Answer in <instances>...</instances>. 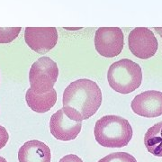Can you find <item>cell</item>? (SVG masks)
Instances as JSON below:
<instances>
[{
    "label": "cell",
    "instance_id": "obj_2",
    "mask_svg": "<svg viewBox=\"0 0 162 162\" xmlns=\"http://www.w3.org/2000/svg\"><path fill=\"white\" fill-rule=\"evenodd\" d=\"M94 134L103 147H125L133 138V128L129 121L118 115H104L97 120Z\"/></svg>",
    "mask_w": 162,
    "mask_h": 162
},
{
    "label": "cell",
    "instance_id": "obj_3",
    "mask_svg": "<svg viewBox=\"0 0 162 162\" xmlns=\"http://www.w3.org/2000/svg\"><path fill=\"white\" fill-rule=\"evenodd\" d=\"M107 80L114 91L124 95L130 94L135 91L141 84V68L131 59H120L109 67Z\"/></svg>",
    "mask_w": 162,
    "mask_h": 162
},
{
    "label": "cell",
    "instance_id": "obj_10",
    "mask_svg": "<svg viewBox=\"0 0 162 162\" xmlns=\"http://www.w3.org/2000/svg\"><path fill=\"white\" fill-rule=\"evenodd\" d=\"M19 162H51V149L43 141H26L18 151Z\"/></svg>",
    "mask_w": 162,
    "mask_h": 162
},
{
    "label": "cell",
    "instance_id": "obj_6",
    "mask_svg": "<svg viewBox=\"0 0 162 162\" xmlns=\"http://www.w3.org/2000/svg\"><path fill=\"white\" fill-rule=\"evenodd\" d=\"M128 43L132 53L141 59L153 57L159 47L153 32L146 27L134 28L129 34Z\"/></svg>",
    "mask_w": 162,
    "mask_h": 162
},
{
    "label": "cell",
    "instance_id": "obj_18",
    "mask_svg": "<svg viewBox=\"0 0 162 162\" xmlns=\"http://www.w3.org/2000/svg\"><path fill=\"white\" fill-rule=\"evenodd\" d=\"M0 162H8V161H7L3 157H1V156H0Z\"/></svg>",
    "mask_w": 162,
    "mask_h": 162
},
{
    "label": "cell",
    "instance_id": "obj_5",
    "mask_svg": "<svg viewBox=\"0 0 162 162\" xmlns=\"http://www.w3.org/2000/svg\"><path fill=\"white\" fill-rule=\"evenodd\" d=\"M124 35L119 27H100L95 34L96 52L105 58L118 56L124 49Z\"/></svg>",
    "mask_w": 162,
    "mask_h": 162
},
{
    "label": "cell",
    "instance_id": "obj_1",
    "mask_svg": "<svg viewBox=\"0 0 162 162\" xmlns=\"http://www.w3.org/2000/svg\"><path fill=\"white\" fill-rule=\"evenodd\" d=\"M63 107H68L81 118L92 117L102 104V92L95 81L81 78L73 81L63 93Z\"/></svg>",
    "mask_w": 162,
    "mask_h": 162
},
{
    "label": "cell",
    "instance_id": "obj_12",
    "mask_svg": "<svg viewBox=\"0 0 162 162\" xmlns=\"http://www.w3.org/2000/svg\"><path fill=\"white\" fill-rule=\"evenodd\" d=\"M144 144L149 153L156 157H162V122L148 130L144 136Z\"/></svg>",
    "mask_w": 162,
    "mask_h": 162
},
{
    "label": "cell",
    "instance_id": "obj_16",
    "mask_svg": "<svg viewBox=\"0 0 162 162\" xmlns=\"http://www.w3.org/2000/svg\"><path fill=\"white\" fill-rule=\"evenodd\" d=\"M59 162H83V160L77 155L68 154L61 158Z\"/></svg>",
    "mask_w": 162,
    "mask_h": 162
},
{
    "label": "cell",
    "instance_id": "obj_8",
    "mask_svg": "<svg viewBox=\"0 0 162 162\" xmlns=\"http://www.w3.org/2000/svg\"><path fill=\"white\" fill-rule=\"evenodd\" d=\"M82 128V121H77L67 114L64 108L52 114L50 130L52 135L59 140L68 141L77 138Z\"/></svg>",
    "mask_w": 162,
    "mask_h": 162
},
{
    "label": "cell",
    "instance_id": "obj_7",
    "mask_svg": "<svg viewBox=\"0 0 162 162\" xmlns=\"http://www.w3.org/2000/svg\"><path fill=\"white\" fill-rule=\"evenodd\" d=\"M24 40L33 51L44 54L57 44L58 31L55 27H26Z\"/></svg>",
    "mask_w": 162,
    "mask_h": 162
},
{
    "label": "cell",
    "instance_id": "obj_9",
    "mask_svg": "<svg viewBox=\"0 0 162 162\" xmlns=\"http://www.w3.org/2000/svg\"><path fill=\"white\" fill-rule=\"evenodd\" d=\"M133 111L142 117L154 118L162 115V92L148 90L136 96L131 104Z\"/></svg>",
    "mask_w": 162,
    "mask_h": 162
},
{
    "label": "cell",
    "instance_id": "obj_11",
    "mask_svg": "<svg viewBox=\"0 0 162 162\" xmlns=\"http://www.w3.org/2000/svg\"><path fill=\"white\" fill-rule=\"evenodd\" d=\"M25 100L27 105L33 111L43 114L50 111L55 105L57 101V92L55 89H52L48 93L37 94L31 89L26 91Z\"/></svg>",
    "mask_w": 162,
    "mask_h": 162
},
{
    "label": "cell",
    "instance_id": "obj_15",
    "mask_svg": "<svg viewBox=\"0 0 162 162\" xmlns=\"http://www.w3.org/2000/svg\"><path fill=\"white\" fill-rule=\"evenodd\" d=\"M8 139H9V135H8L6 128L0 125V149L6 146V144L8 143Z\"/></svg>",
    "mask_w": 162,
    "mask_h": 162
},
{
    "label": "cell",
    "instance_id": "obj_17",
    "mask_svg": "<svg viewBox=\"0 0 162 162\" xmlns=\"http://www.w3.org/2000/svg\"><path fill=\"white\" fill-rule=\"evenodd\" d=\"M154 30L160 35V37L162 38V27H154Z\"/></svg>",
    "mask_w": 162,
    "mask_h": 162
},
{
    "label": "cell",
    "instance_id": "obj_14",
    "mask_svg": "<svg viewBox=\"0 0 162 162\" xmlns=\"http://www.w3.org/2000/svg\"><path fill=\"white\" fill-rule=\"evenodd\" d=\"M21 31L20 27L17 28H0V43H8L14 41L18 36Z\"/></svg>",
    "mask_w": 162,
    "mask_h": 162
},
{
    "label": "cell",
    "instance_id": "obj_4",
    "mask_svg": "<svg viewBox=\"0 0 162 162\" xmlns=\"http://www.w3.org/2000/svg\"><path fill=\"white\" fill-rule=\"evenodd\" d=\"M57 63L49 57H42L32 65L29 72L30 89L37 94L48 93L58 79Z\"/></svg>",
    "mask_w": 162,
    "mask_h": 162
},
{
    "label": "cell",
    "instance_id": "obj_13",
    "mask_svg": "<svg viewBox=\"0 0 162 162\" xmlns=\"http://www.w3.org/2000/svg\"><path fill=\"white\" fill-rule=\"evenodd\" d=\"M98 162H137L133 155L127 152H114L105 156Z\"/></svg>",
    "mask_w": 162,
    "mask_h": 162
}]
</instances>
